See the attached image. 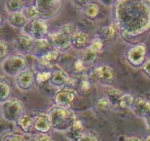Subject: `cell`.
Listing matches in <instances>:
<instances>
[{
    "label": "cell",
    "mask_w": 150,
    "mask_h": 141,
    "mask_svg": "<svg viewBox=\"0 0 150 141\" xmlns=\"http://www.w3.org/2000/svg\"><path fill=\"white\" fill-rule=\"evenodd\" d=\"M115 26L126 40L139 38L149 31L150 1L120 0L114 2Z\"/></svg>",
    "instance_id": "cell-1"
},
{
    "label": "cell",
    "mask_w": 150,
    "mask_h": 141,
    "mask_svg": "<svg viewBox=\"0 0 150 141\" xmlns=\"http://www.w3.org/2000/svg\"><path fill=\"white\" fill-rule=\"evenodd\" d=\"M51 128L58 132H65L69 129L76 118L70 109L54 105L47 111Z\"/></svg>",
    "instance_id": "cell-2"
},
{
    "label": "cell",
    "mask_w": 150,
    "mask_h": 141,
    "mask_svg": "<svg viewBox=\"0 0 150 141\" xmlns=\"http://www.w3.org/2000/svg\"><path fill=\"white\" fill-rule=\"evenodd\" d=\"M148 58V48L144 43H136L125 52L126 62L134 68H141Z\"/></svg>",
    "instance_id": "cell-3"
},
{
    "label": "cell",
    "mask_w": 150,
    "mask_h": 141,
    "mask_svg": "<svg viewBox=\"0 0 150 141\" xmlns=\"http://www.w3.org/2000/svg\"><path fill=\"white\" fill-rule=\"evenodd\" d=\"M0 110L2 118L10 123H16L25 114L24 104L21 100L16 98H10L7 101L1 103Z\"/></svg>",
    "instance_id": "cell-4"
},
{
    "label": "cell",
    "mask_w": 150,
    "mask_h": 141,
    "mask_svg": "<svg viewBox=\"0 0 150 141\" xmlns=\"http://www.w3.org/2000/svg\"><path fill=\"white\" fill-rule=\"evenodd\" d=\"M73 29L70 24H64L57 32L49 33L48 40L53 48L64 52L70 48V38Z\"/></svg>",
    "instance_id": "cell-5"
},
{
    "label": "cell",
    "mask_w": 150,
    "mask_h": 141,
    "mask_svg": "<svg viewBox=\"0 0 150 141\" xmlns=\"http://www.w3.org/2000/svg\"><path fill=\"white\" fill-rule=\"evenodd\" d=\"M28 67L26 57L20 54L7 56L1 63V68L4 73L9 76H16Z\"/></svg>",
    "instance_id": "cell-6"
},
{
    "label": "cell",
    "mask_w": 150,
    "mask_h": 141,
    "mask_svg": "<svg viewBox=\"0 0 150 141\" xmlns=\"http://www.w3.org/2000/svg\"><path fill=\"white\" fill-rule=\"evenodd\" d=\"M39 13V17L45 21L53 19L60 13L64 1L62 0H37L33 2Z\"/></svg>",
    "instance_id": "cell-7"
},
{
    "label": "cell",
    "mask_w": 150,
    "mask_h": 141,
    "mask_svg": "<svg viewBox=\"0 0 150 141\" xmlns=\"http://www.w3.org/2000/svg\"><path fill=\"white\" fill-rule=\"evenodd\" d=\"M92 77L100 85L110 87L115 80V70L109 64H98L93 68Z\"/></svg>",
    "instance_id": "cell-8"
},
{
    "label": "cell",
    "mask_w": 150,
    "mask_h": 141,
    "mask_svg": "<svg viewBox=\"0 0 150 141\" xmlns=\"http://www.w3.org/2000/svg\"><path fill=\"white\" fill-rule=\"evenodd\" d=\"M76 90L73 88H59L53 98V102L54 105L64 108L70 109L71 106L76 100Z\"/></svg>",
    "instance_id": "cell-9"
},
{
    "label": "cell",
    "mask_w": 150,
    "mask_h": 141,
    "mask_svg": "<svg viewBox=\"0 0 150 141\" xmlns=\"http://www.w3.org/2000/svg\"><path fill=\"white\" fill-rule=\"evenodd\" d=\"M130 110L136 117L143 119L147 127L149 128L150 115V104L149 100L143 97L135 98Z\"/></svg>",
    "instance_id": "cell-10"
},
{
    "label": "cell",
    "mask_w": 150,
    "mask_h": 141,
    "mask_svg": "<svg viewBox=\"0 0 150 141\" xmlns=\"http://www.w3.org/2000/svg\"><path fill=\"white\" fill-rule=\"evenodd\" d=\"M34 39L27 32H21L15 38L13 41V47L18 54L24 55L31 54L33 47Z\"/></svg>",
    "instance_id": "cell-11"
},
{
    "label": "cell",
    "mask_w": 150,
    "mask_h": 141,
    "mask_svg": "<svg viewBox=\"0 0 150 141\" xmlns=\"http://www.w3.org/2000/svg\"><path fill=\"white\" fill-rule=\"evenodd\" d=\"M15 84L18 90L21 91H29L33 88L35 84V73L26 68L15 76Z\"/></svg>",
    "instance_id": "cell-12"
},
{
    "label": "cell",
    "mask_w": 150,
    "mask_h": 141,
    "mask_svg": "<svg viewBox=\"0 0 150 141\" xmlns=\"http://www.w3.org/2000/svg\"><path fill=\"white\" fill-rule=\"evenodd\" d=\"M30 32L29 34L34 40L44 39L48 38L50 33L49 27L46 21L38 18L30 22Z\"/></svg>",
    "instance_id": "cell-13"
},
{
    "label": "cell",
    "mask_w": 150,
    "mask_h": 141,
    "mask_svg": "<svg viewBox=\"0 0 150 141\" xmlns=\"http://www.w3.org/2000/svg\"><path fill=\"white\" fill-rule=\"evenodd\" d=\"M70 47L77 51H84L89 47L91 42L89 35L81 29L73 30L70 38Z\"/></svg>",
    "instance_id": "cell-14"
},
{
    "label": "cell",
    "mask_w": 150,
    "mask_h": 141,
    "mask_svg": "<svg viewBox=\"0 0 150 141\" xmlns=\"http://www.w3.org/2000/svg\"><path fill=\"white\" fill-rule=\"evenodd\" d=\"M53 68H54L51 70L50 83L56 88H67L70 80V75L68 74V73L57 65Z\"/></svg>",
    "instance_id": "cell-15"
},
{
    "label": "cell",
    "mask_w": 150,
    "mask_h": 141,
    "mask_svg": "<svg viewBox=\"0 0 150 141\" xmlns=\"http://www.w3.org/2000/svg\"><path fill=\"white\" fill-rule=\"evenodd\" d=\"M62 57V52L55 48H52L48 52L38 58V65L42 68L48 69L57 65Z\"/></svg>",
    "instance_id": "cell-16"
},
{
    "label": "cell",
    "mask_w": 150,
    "mask_h": 141,
    "mask_svg": "<svg viewBox=\"0 0 150 141\" xmlns=\"http://www.w3.org/2000/svg\"><path fill=\"white\" fill-rule=\"evenodd\" d=\"M33 129L39 134H48L51 128L50 120L46 113H42L33 118Z\"/></svg>",
    "instance_id": "cell-17"
},
{
    "label": "cell",
    "mask_w": 150,
    "mask_h": 141,
    "mask_svg": "<svg viewBox=\"0 0 150 141\" xmlns=\"http://www.w3.org/2000/svg\"><path fill=\"white\" fill-rule=\"evenodd\" d=\"M83 123L76 118L71 126L65 132L67 138L70 141H78L85 132Z\"/></svg>",
    "instance_id": "cell-18"
},
{
    "label": "cell",
    "mask_w": 150,
    "mask_h": 141,
    "mask_svg": "<svg viewBox=\"0 0 150 141\" xmlns=\"http://www.w3.org/2000/svg\"><path fill=\"white\" fill-rule=\"evenodd\" d=\"M51 43L48 38L40 40H34L33 47L31 54L35 55V57H42V55L46 54L47 52L52 49Z\"/></svg>",
    "instance_id": "cell-19"
},
{
    "label": "cell",
    "mask_w": 150,
    "mask_h": 141,
    "mask_svg": "<svg viewBox=\"0 0 150 141\" xmlns=\"http://www.w3.org/2000/svg\"><path fill=\"white\" fill-rule=\"evenodd\" d=\"M80 3H81V8L87 19L94 20L98 17L100 9V6L96 2L92 1H81Z\"/></svg>",
    "instance_id": "cell-20"
},
{
    "label": "cell",
    "mask_w": 150,
    "mask_h": 141,
    "mask_svg": "<svg viewBox=\"0 0 150 141\" xmlns=\"http://www.w3.org/2000/svg\"><path fill=\"white\" fill-rule=\"evenodd\" d=\"M7 23L12 27L17 29H23L28 24V21L24 17L21 12L9 14Z\"/></svg>",
    "instance_id": "cell-21"
},
{
    "label": "cell",
    "mask_w": 150,
    "mask_h": 141,
    "mask_svg": "<svg viewBox=\"0 0 150 141\" xmlns=\"http://www.w3.org/2000/svg\"><path fill=\"white\" fill-rule=\"evenodd\" d=\"M117 27L114 24L107 25L101 27L98 32V37L103 42H109L111 41L116 36Z\"/></svg>",
    "instance_id": "cell-22"
},
{
    "label": "cell",
    "mask_w": 150,
    "mask_h": 141,
    "mask_svg": "<svg viewBox=\"0 0 150 141\" xmlns=\"http://www.w3.org/2000/svg\"><path fill=\"white\" fill-rule=\"evenodd\" d=\"M12 88L8 79L0 75V104L11 98Z\"/></svg>",
    "instance_id": "cell-23"
},
{
    "label": "cell",
    "mask_w": 150,
    "mask_h": 141,
    "mask_svg": "<svg viewBox=\"0 0 150 141\" xmlns=\"http://www.w3.org/2000/svg\"><path fill=\"white\" fill-rule=\"evenodd\" d=\"M77 90H76V93H80L81 95H89L92 91V80L90 77L86 75H83L79 81L76 83Z\"/></svg>",
    "instance_id": "cell-24"
},
{
    "label": "cell",
    "mask_w": 150,
    "mask_h": 141,
    "mask_svg": "<svg viewBox=\"0 0 150 141\" xmlns=\"http://www.w3.org/2000/svg\"><path fill=\"white\" fill-rule=\"evenodd\" d=\"M26 6V2L22 0H7L4 1V8L9 14L20 13Z\"/></svg>",
    "instance_id": "cell-25"
},
{
    "label": "cell",
    "mask_w": 150,
    "mask_h": 141,
    "mask_svg": "<svg viewBox=\"0 0 150 141\" xmlns=\"http://www.w3.org/2000/svg\"><path fill=\"white\" fill-rule=\"evenodd\" d=\"M16 123L23 133L28 134L32 132L33 129V118L27 115L24 114L21 116L17 120Z\"/></svg>",
    "instance_id": "cell-26"
},
{
    "label": "cell",
    "mask_w": 150,
    "mask_h": 141,
    "mask_svg": "<svg viewBox=\"0 0 150 141\" xmlns=\"http://www.w3.org/2000/svg\"><path fill=\"white\" fill-rule=\"evenodd\" d=\"M123 93H124L120 90L109 87L108 89L106 90V96H105V98L109 101L111 107L112 106H118L120 98H121Z\"/></svg>",
    "instance_id": "cell-27"
},
{
    "label": "cell",
    "mask_w": 150,
    "mask_h": 141,
    "mask_svg": "<svg viewBox=\"0 0 150 141\" xmlns=\"http://www.w3.org/2000/svg\"><path fill=\"white\" fill-rule=\"evenodd\" d=\"M21 13L24 16V17L26 18V20L28 21V22H31L35 20V19L40 18L38 10L33 4L32 5L25 6L23 10H22Z\"/></svg>",
    "instance_id": "cell-28"
},
{
    "label": "cell",
    "mask_w": 150,
    "mask_h": 141,
    "mask_svg": "<svg viewBox=\"0 0 150 141\" xmlns=\"http://www.w3.org/2000/svg\"><path fill=\"white\" fill-rule=\"evenodd\" d=\"M51 76V70H41L40 71L37 72L36 74H35V82H37L39 85H45L47 82H49Z\"/></svg>",
    "instance_id": "cell-29"
},
{
    "label": "cell",
    "mask_w": 150,
    "mask_h": 141,
    "mask_svg": "<svg viewBox=\"0 0 150 141\" xmlns=\"http://www.w3.org/2000/svg\"><path fill=\"white\" fill-rule=\"evenodd\" d=\"M85 52L83 53V56H82L81 58L83 60V63L85 64L86 68L90 67V66H93L95 64V61H96V59L98 57V54H95L92 51H91L90 50H89L88 48H86V50H84Z\"/></svg>",
    "instance_id": "cell-30"
},
{
    "label": "cell",
    "mask_w": 150,
    "mask_h": 141,
    "mask_svg": "<svg viewBox=\"0 0 150 141\" xmlns=\"http://www.w3.org/2000/svg\"><path fill=\"white\" fill-rule=\"evenodd\" d=\"M135 99V97L130 93H123L121 96L119 102L118 107L121 109L125 110V109H130L133 101Z\"/></svg>",
    "instance_id": "cell-31"
},
{
    "label": "cell",
    "mask_w": 150,
    "mask_h": 141,
    "mask_svg": "<svg viewBox=\"0 0 150 141\" xmlns=\"http://www.w3.org/2000/svg\"><path fill=\"white\" fill-rule=\"evenodd\" d=\"M103 47L104 43L102 41H100L99 38H96L93 40H91V42L87 48L98 55V54L102 52Z\"/></svg>",
    "instance_id": "cell-32"
},
{
    "label": "cell",
    "mask_w": 150,
    "mask_h": 141,
    "mask_svg": "<svg viewBox=\"0 0 150 141\" xmlns=\"http://www.w3.org/2000/svg\"><path fill=\"white\" fill-rule=\"evenodd\" d=\"M78 141H100L99 135L94 130L85 131Z\"/></svg>",
    "instance_id": "cell-33"
},
{
    "label": "cell",
    "mask_w": 150,
    "mask_h": 141,
    "mask_svg": "<svg viewBox=\"0 0 150 141\" xmlns=\"http://www.w3.org/2000/svg\"><path fill=\"white\" fill-rule=\"evenodd\" d=\"M96 106L97 109L100 111H106V110H109L110 107H111V105L110 104L109 101H108L105 97H102V98H100L97 100L96 101Z\"/></svg>",
    "instance_id": "cell-34"
},
{
    "label": "cell",
    "mask_w": 150,
    "mask_h": 141,
    "mask_svg": "<svg viewBox=\"0 0 150 141\" xmlns=\"http://www.w3.org/2000/svg\"><path fill=\"white\" fill-rule=\"evenodd\" d=\"M87 68L86 67L81 58H77L73 63V71L76 73H83Z\"/></svg>",
    "instance_id": "cell-35"
},
{
    "label": "cell",
    "mask_w": 150,
    "mask_h": 141,
    "mask_svg": "<svg viewBox=\"0 0 150 141\" xmlns=\"http://www.w3.org/2000/svg\"><path fill=\"white\" fill-rule=\"evenodd\" d=\"M9 48L7 42L0 39V63L8 56Z\"/></svg>",
    "instance_id": "cell-36"
},
{
    "label": "cell",
    "mask_w": 150,
    "mask_h": 141,
    "mask_svg": "<svg viewBox=\"0 0 150 141\" xmlns=\"http://www.w3.org/2000/svg\"><path fill=\"white\" fill-rule=\"evenodd\" d=\"M2 141H26L24 137L18 134L10 133L3 137Z\"/></svg>",
    "instance_id": "cell-37"
},
{
    "label": "cell",
    "mask_w": 150,
    "mask_h": 141,
    "mask_svg": "<svg viewBox=\"0 0 150 141\" xmlns=\"http://www.w3.org/2000/svg\"><path fill=\"white\" fill-rule=\"evenodd\" d=\"M33 141H53L48 134H37L33 137Z\"/></svg>",
    "instance_id": "cell-38"
},
{
    "label": "cell",
    "mask_w": 150,
    "mask_h": 141,
    "mask_svg": "<svg viewBox=\"0 0 150 141\" xmlns=\"http://www.w3.org/2000/svg\"><path fill=\"white\" fill-rule=\"evenodd\" d=\"M149 65H150V61H149V57L146 60L144 65L142 66V67L141 68H142V72H143L144 74L149 79L150 78V70H149Z\"/></svg>",
    "instance_id": "cell-39"
},
{
    "label": "cell",
    "mask_w": 150,
    "mask_h": 141,
    "mask_svg": "<svg viewBox=\"0 0 150 141\" xmlns=\"http://www.w3.org/2000/svg\"><path fill=\"white\" fill-rule=\"evenodd\" d=\"M123 141H142L141 138L138 137L132 136V137H127L123 140Z\"/></svg>",
    "instance_id": "cell-40"
},
{
    "label": "cell",
    "mask_w": 150,
    "mask_h": 141,
    "mask_svg": "<svg viewBox=\"0 0 150 141\" xmlns=\"http://www.w3.org/2000/svg\"><path fill=\"white\" fill-rule=\"evenodd\" d=\"M2 24H3V17L0 14V27H1V26L2 25Z\"/></svg>",
    "instance_id": "cell-41"
},
{
    "label": "cell",
    "mask_w": 150,
    "mask_h": 141,
    "mask_svg": "<svg viewBox=\"0 0 150 141\" xmlns=\"http://www.w3.org/2000/svg\"><path fill=\"white\" fill-rule=\"evenodd\" d=\"M142 141H150V138H149V135H147L144 139Z\"/></svg>",
    "instance_id": "cell-42"
}]
</instances>
